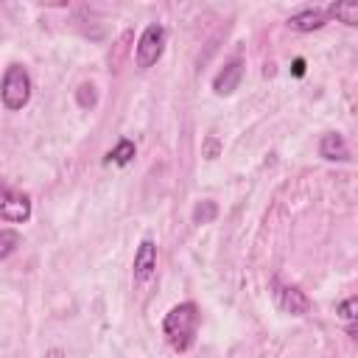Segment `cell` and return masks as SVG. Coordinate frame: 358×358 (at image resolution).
<instances>
[{
    "label": "cell",
    "instance_id": "5",
    "mask_svg": "<svg viewBox=\"0 0 358 358\" xmlns=\"http://www.w3.org/2000/svg\"><path fill=\"white\" fill-rule=\"evenodd\" d=\"M274 296H277V305L285 310V313H294V316H305L310 310V299L305 296V291H299L296 285H280L274 282Z\"/></svg>",
    "mask_w": 358,
    "mask_h": 358
},
{
    "label": "cell",
    "instance_id": "16",
    "mask_svg": "<svg viewBox=\"0 0 358 358\" xmlns=\"http://www.w3.org/2000/svg\"><path fill=\"white\" fill-rule=\"evenodd\" d=\"M204 151H207V159H215V157H218V140H215V137H207Z\"/></svg>",
    "mask_w": 358,
    "mask_h": 358
},
{
    "label": "cell",
    "instance_id": "12",
    "mask_svg": "<svg viewBox=\"0 0 358 358\" xmlns=\"http://www.w3.org/2000/svg\"><path fill=\"white\" fill-rule=\"evenodd\" d=\"M218 215V207H215V201H199L196 204V210H193V224H210L213 218Z\"/></svg>",
    "mask_w": 358,
    "mask_h": 358
},
{
    "label": "cell",
    "instance_id": "17",
    "mask_svg": "<svg viewBox=\"0 0 358 358\" xmlns=\"http://www.w3.org/2000/svg\"><path fill=\"white\" fill-rule=\"evenodd\" d=\"M302 73H305V62L296 59V62H294V76H302Z\"/></svg>",
    "mask_w": 358,
    "mask_h": 358
},
{
    "label": "cell",
    "instance_id": "9",
    "mask_svg": "<svg viewBox=\"0 0 358 358\" xmlns=\"http://www.w3.org/2000/svg\"><path fill=\"white\" fill-rule=\"evenodd\" d=\"M319 154H322L324 159H347V157H350L347 143H344V137H341L338 131H330V134L322 137V143H319Z\"/></svg>",
    "mask_w": 358,
    "mask_h": 358
},
{
    "label": "cell",
    "instance_id": "13",
    "mask_svg": "<svg viewBox=\"0 0 358 358\" xmlns=\"http://www.w3.org/2000/svg\"><path fill=\"white\" fill-rule=\"evenodd\" d=\"M76 101H78L81 109H92V106L98 103V92H95V87H92V84H81V87L76 90Z\"/></svg>",
    "mask_w": 358,
    "mask_h": 358
},
{
    "label": "cell",
    "instance_id": "18",
    "mask_svg": "<svg viewBox=\"0 0 358 358\" xmlns=\"http://www.w3.org/2000/svg\"><path fill=\"white\" fill-rule=\"evenodd\" d=\"M350 336H352V338H358V322H352V324H350Z\"/></svg>",
    "mask_w": 358,
    "mask_h": 358
},
{
    "label": "cell",
    "instance_id": "6",
    "mask_svg": "<svg viewBox=\"0 0 358 358\" xmlns=\"http://www.w3.org/2000/svg\"><path fill=\"white\" fill-rule=\"evenodd\" d=\"M241 78H243V62H241V59H232V62L224 64V70L213 78V90H215V95H232V92L238 90Z\"/></svg>",
    "mask_w": 358,
    "mask_h": 358
},
{
    "label": "cell",
    "instance_id": "1",
    "mask_svg": "<svg viewBox=\"0 0 358 358\" xmlns=\"http://www.w3.org/2000/svg\"><path fill=\"white\" fill-rule=\"evenodd\" d=\"M196 327H199V308L193 302H179L173 305L165 319H162V333L168 338V344L179 352H185L193 338H196Z\"/></svg>",
    "mask_w": 358,
    "mask_h": 358
},
{
    "label": "cell",
    "instance_id": "2",
    "mask_svg": "<svg viewBox=\"0 0 358 358\" xmlns=\"http://www.w3.org/2000/svg\"><path fill=\"white\" fill-rule=\"evenodd\" d=\"M0 95H3V106L6 109H11V112L22 109L31 101V76H28V70L20 67V64H8L6 73H3Z\"/></svg>",
    "mask_w": 358,
    "mask_h": 358
},
{
    "label": "cell",
    "instance_id": "7",
    "mask_svg": "<svg viewBox=\"0 0 358 358\" xmlns=\"http://www.w3.org/2000/svg\"><path fill=\"white\" fill-rule=\"evenodd\" d=\"M157 268V246L154 241H143L134 252V280L137 282H145Z\"/></svg>",
    "mask_w": 358,
    "mask_h": 358
},
{
    "label": "cell",
    "instance_id": "8",
    "mask_svg": "<svg viewBox=\"0 0 358 358\" xmlns=\"http://www.w3.org/2000/svg\"><path fill=\"white\" fill-rule=\"evenodd\" d=\"M324 22H327V14H324L322 8H305V11L288 17V28L302 31V34H308V31H319Z\"/></svg>",
    "mask_w": 358,
    "mask_h": 358
},
{
    "label": "cell",
    "instance_id": "15",
    "mask_svg": "<svg viewBox=\"0 0 358 358\" xmlns=\"http://www.w3.org/2000/svg\"><path fill=\"white\" fill-rule=\"evenodd\" d=\"M338 316L347 319V322H358V294H355V296H347V299L338 305Z\"/></svg>",
    "mask_w": 358,
    "mask_h": 358
},
{
    "label": "cell",
    "instance_id": "4",
    "mask_svg": "<svg viewBox=\"0 0 358 358\" xmlns=\"http://www.w3.org/2000/svg\"><path fill=\"white\" fill-rule=\"evenodd\" d=\"M0 215H3V221H14V224H22V221H28V218H31V199H28L25 193L3 190Z\"/></svg>",
    "mask_w": 358,
    "mask_h": 358
},
{
    "label": "cell",
    "instance_id": "19",
    "mask_svg": "<svg viewBox=\"0 0 358 358\" xmlns=\"http://www.w3.org/2000/svg\"><path fill=\"white\" fill-rule=\"evenodd\" d=\"M50 358H59V350H53V352H50Z\"/></svg>",
    "mask_w": 358,
    "mask_h": 358
},
{
    "label": "cell",
    "instance_id": "11",
    "mask_svg": "<svg viewBox=\"0 0 358 358\" xmlns=\"http://www.w3.org/2000/svg\"><path fill=\"white\" fill-rule=\"evenodd\" d=\"M131 157H134V143H131V140H120V143L106 154V162H112V165H129Z\"/></svg>",
    "mask_w": 358,
    "mask_h": 358
},
{
    "label": "cell",
    "instance_id": "10",
    "mask_svg": "<svg viewBox=\"0 0 358 358\" xmlns=\"http://www.w3.org/2000/svg\"><path fill=\"white\" fill-rule=\"evenodd\" d=\"M327 17L344 22V25H358V0H338V3H330L324 8Z\"/></svg>",
    "mask_w": 358,
    "mask_h": 358
},
{
    "label": "cell",
    "instance_id": "3",
    "mask_svg": "<svg viewBox=\"0 0 358 358\" xmlns=\"http://www.w3.org/2000/svg\"><path fill=\"white\" fill-rule=\"evenodd\" d=\"M162 50H165V28L157 25V22H151V25L140 34V39H137V56H134V59H137V67H140V70H148L151 64L159 62Z\"/></svg>",
    "mask_w": 358,
    "mask_h": 358
},
{
    "label": "cell",
    "instance_id": "14",
    "mask_svg": "<svg viewBox=\"0 0 358 358\" xmlns=\"http://www.w3.org/2000/svg\"><path fill=\"white\" fill-rule=\"evenodd\" d=\"M17 243H20V235H17L14 229H3V232H0V257L6 260V257L14 252Z\"/></svg>",
    "mask_w": 358,
    "mask_h": 358
}]
</instances>
